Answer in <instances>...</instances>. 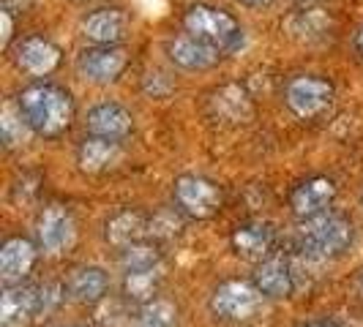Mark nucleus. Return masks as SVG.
<instances>
[{"label":"nucleus","mask_w":363,"mask_h":327,"mask_svg":"<svg viewBox=\"0 0 363 327\" xmlns=\"http://www.w3.org/2000/svg\"><path fill=\"white\" fill-rule=\"evenodd\" d=\"M17 107L22 109L33 134L44 137V139H55V137L66 134L77 115L72 93L52 82H41V79L19 91Z\"/></svg>","instance_id":"nucleus-1"},{"label":"nucleus","mask_w":363,"mask_h":327,"mask_svg":"<svg viewBox=\"0 0 363 327\" xmlns=\"http://www.w3.org/2000/svg\"><path fill=\"white\" fill-rule=\"evenodd\" d=\"M352 240H355L352 221L342 213L325 210L301 221L295 232V251L309 262H328L345 254Z\"/></svg>","instance_id":"nucleus-2"},{"label":"nucleus","mask_w":363,"mask_h":327,"mask_svg":"<svg viewBox=\"0 0 363 327\" xmlns=\"http://www.w3.org/2000/svg\"><path fill=\"white\" fill-rule=\"evenodd\" d=\"M265 294L259 292L255 281H240V278H230V281H221L213 294H211V303L208 309L216 316L218 322H227V325H249L257 322L265 311Z\"/></svg>","instance_id":"nucleus-3"},{"label":"nucleus","mask_w":363,"mask_h":327,"mask_svg":"<svg viewBox=\"0 0 363 327\" xmlns=\"http://www.w3.org/2000/svg\"><path fill=\"white\" fill-rule=\"evenodd\" d=\"M183 28L186 33L202 38L208 44L218 47L221 52H230L235 50L238 44L243 41V28L230 11L216 8V6H208V3H194L186 8L183 14Z\"/></svg>","instance_id":"nucleus-4"},{"label":"nucleus","mask_w":363,"mask_h":327,"mask_svg":"<svg viewBox=\"0 0 363 327\" xmlns=\"http://www.w3.org/2000/svg\"><path fill=\"white\" fill-rule=\"evenodd\" d=\"M284 104L301 120H323L336 104V91L325 76L298 74L284 85Z\"/></svg>","instance_id":"nucleus-5"},{"label":"nucleus","mask_w":363,"mask_h":327,"mask_svg":"<svg viewBox=\"0 0 363 327\" xmlns=\"http://www.w3.org/2000/svg\"><path fill=\"white\" fill-rule=\"evenodd\" d=\"M172 197H175V205L181 213L197 218V221L213 218L224 202L221 185L202 175H181L172 185Z\"/></svg>","instance_id":"nucleus-6"},{"label":"nucleus","mask_w":363,"mask_h":327,"mask_svg":"<svg viewBox=\"0 0 363 327\" xmlns=\"http://www.w3.org/2000/svg\"><path fill=\"white\" fill-rule=\"evenodd\" d=\"M128 63H131V54L121 44H112V47L93 44L91 50H82L77 54V74L93 85H109L123 76Z\"/></svg>","instance_id":"nucleus-7"},{"label":"nucleus","mask_w":363,"mask_h":327,"mask_svg":"<svg viewBox=\"0 0 363 327\" xmlns=\"http://www.w3.org/2000/svg\"><path fill=\"white\" fill-rule=\"evenodd\" d=\"M60 47L55 44L52 38L47 36H25L19 38L17 44L11 47V60H14V66H17L22 74H28V76H33V79H44V76H50V74L60 66Z\"/></svg>","instance_id":"nucleus-8"},{"label":"nucleus","mask_w":363,"mask_h":327,"mask_svg":"<svg viewBox=\"0 0 363 327\" xmlns=\"http://www.w3.org/2000/svg\"><path fill=\"white\" fill-rule=\"evenodd\" d=\"M36 243L47 254H63L77 237V221L63 205H47L36 218Z\"/></svg>","instance_id":"nucleus-9"},{"label":"nucleus","mask_w":363,"mask_h":327,"mask_svg":"<svg viewBox=\"0 0 363 327\" xmlns=\"http://www.w3.org/2000/svg\"><path fill=\"white\" fill-rule=\"evenodd\" d=\"M164 52L169 57V63L183 69V71H208V69H213L221 60V50L218 47L191 36V33L167 38Z\"/></svg>","instance_id":"nucleus-10"},{"label":"nucleus","mask_w":363,"mask_h":327,"mask_svg":"<svg viewBox=\"0 0 363 327\" xmlns=\"http://www.w3.org/2000/svg\"><path fill=\"white\" fill-rule=\"evenodd\" d=\"M38 314V287L6 284L0 294V327H28Z\"/></svg>","instance_id":"nucleus-11"},{"label":"nucleus","mask_w":363,"mask_h":327,"mask_svg":"<svg viewBox=\"0 0 363 327\" xmlns=\"http://www.w3.org/2000/svg\"><path fill=\"white\" fill-rule=\"evenodd\" d=\"M336 200V183L325 175H314L298 183L290 194V207L298 218H311L317 213L330 210V205Z\"/></svg>","instance_id":"nucleus-12"},{"label":"nucleus","mask_w":363,"mask_h":327,"mask_svg":"<svg viewBox=\"0 0 363 327\" xmlns=\"http://www.w3.org/2000/svg\"><path fill=\"white\" fill-rule=\"evenodd\" d=\"M230 246L238 256L249 259V262H262L273 254L276 246V229L268 221H246L238 224L230 237Z\"/></svg>","instance_id":"nucleus-13"},{"label":"nucleus","mask_w":363,"mask_h":327,"mask_svg":"<svg viewBox=\"0 0 363 327\" xmlns=\"http://www.w3.org/2000/svg\"><path fill=\"white\" fill-rule=\"evenodd\" d=\"M79 30L96 47H112L128 36V17L121 8H96L82 17Z\"/></svg>","instance_id":"nucleus-14"},{"label":"nucleus","mask_w":363,"mask_h":327,"mask_svg":"<svg viewBox=\"0 0 363 327\" xmlns=\"http://www.w3.org/2000/svg\"><path fill=\"white\" fill-rule=\"evenodd\" d=\"M85 128L93 137H104V139H115L123 142L134 131V115L126 107L115 104V101H104L96 104L85 117Z\"/></svg>","instance_id":"nucleus-15"},{"label":"nucleus","mask_w":363,"mask_h":327,"mask_svg":"<svg viewBox=\"0 0 363 327\" xmlns=\"http://www.w3.org/2000/svg\"><path fill=\"white\" fill-rule=\"evenodd\" d=\"M38 259V243L28 237H9L0 248V278L3 284L25 281Z\"/></svg>","instance_id":"nucleus-16"},{"label":"nucleus","mask_w":363,"mask_h":327,"mask_svg":"<svg viewBox=\"0 0 363 327\" xmlns=\"http://www.w3.org/2000/svg\"><path fill=\"white\" fill-rule=\"evenodd\" d=\"M255 284L268 300H281L290 297L295 289V272L287 256L271 254L268 259H262L255 270Z\"/></svg>","instance_id":"nucleus-17"},{"label":"nucleus","mask_w":363,"mask_h":327,"mask_svg":"<svg viewBox=\"0 0 363 327\" xmlns=\"http://www.w3.org/2000/svg\"><path fill=\"white\" fill-rule=\"evenodd\" d=\"M118 161H121V142H115V139H104V137H93L91 134L82 145L77 147V164L88 175L107 172Z\"/></svg>","instance_id":"nucleus-18"},{"label":"nucleus","mask_w":363,"mask_h":327,"mask_svg":"<svg viewBox=\"0 0 363 327\" xmlns=\"http://www.w3.org/2000/svg\"><path fill=\"white\" fill-rule=\"evenodd\" d=\"M109 289V275L101 268H77L69 278V297L74 303H82V306H96L107 297Z\"/></svg>","instance_id":"nucleus-19"},{"label":"nucleus","mask_w":363,"mask_h":327,"mask_svg":"<svg viewBox=\"0 0 363 327\" xmlns=\"http://www.w3.org/2000/svg\"><path fill=\"white\" fill-rule=\"evenodd\" d=\"M164 278V262L159 265H140V268H123V294L134 303H150L159 292Z\"/></svg>","instance_id":"nucleus-20"},{"label":"nucleus","mask_w":363,"mask_h":327,"mask_svg":"<svg viewBox=\"0 0 363 327\" xmlns=\"http://www.w3.org/2000/svg\"><path fill=\"white\" fill-rule=\"evenodd\" d=\"M147 221L140 210H121L107 221V240L118 248H126L131 243H140L150 237Z\"/></svg>","instance_id":"nucleus-21"},{"label":"nucleus","mask_w":363,"mask_h":327,"mask_svg":"<svg viewBox=\"0 0 363 327\" xmlns=\"http://www.w3.org/2000/svg\"><path fill=\"white\" fill-rule=\"evenodd\" d=\"M213 104H216V115H221L224 120H246L252 115V101L238 85L221 88L213 98Z\"/></svg>","instance_id":"nucleus-22"},{"label":"nucleus","mask_w":363,"mask_h":327,"mask_svg":"<svg viewBox=\"0 0 363 327\" xmlns=\"http://www.w3.org/2000/svg\"><path fill=\"white\" fill-rule=\"evenodd\" d=\"M30 131H33V128H30V123L25 120L22 109L11 107V104L3 107V115H0V134H3V145L9 147V150L25 145Z\"/></svg>","instance_id":"nucleus-23"},{"label":"nucleus","mask_w":363,"mask_h":327,"mask_svg":"<svg viewBox=\"0 0 363 327\" xmlns=\"http://www.w3.org/2000/svg\"><path fill=\"white\" fill-rule=\"evenodd\" d=\"M181 325V314L169 300H150L143 306L134 327H178Z\"/></svg>","instance_id":"nucleus-24"},{"label":"nucleus","mask_w":363,"mask_h":327,"mask_svg":"<svg viewBox=\"0 0 363 327\" xmlns=\"http://www.w3.org/2000/svg\"><path fill=\"white\" fill-rule=\"evenodd\" d=\"M325 25H328V17L323 8H306V11H301V14H295L290 22V30L298 36L303 38H317L325 33Z\"/></svg>","instance_id":"nucleus-25"},{"label":"nucleus","mask_w":363,"mask_h":327,"mask_svg":"<svg viewBox=\"0 0 363 327\" xmlns=\"http://www.w3.org/2000/svg\"><path fill=\"white\" fill-rule=\"evenodd\" d=\"M240 6H246V8H268L273 0H238Z\"/></svg>","instance_id":"nucleus-26"},{"label":"nucleus","mask_w":363,"mask_h":327,"mask_svg":"<svg viewBox=\"0 0 363 327\" xmlns=\"http://www.w3.org/2000/svg\"><path fill=\"white\" fill-rule=\"evenodd\" d=\"M301 327H339L336 322H330V319H311V322H306V325Z\"/></svg>","instance_id":"nucleus-27"},{"label":"nucleus","mask_w":363,"mask_h":327,"mask_svg":"<svg viewBox=\"0 0 363 327\" xmlns=\"http://www.w3.org/2000/svg\"><path fill=\"white\" fill-rule=\"evenodd\" d=\"M355 52H358V57L363 60V28L358 30V36H355Z\"/></svg>","instance_id":"nucleus-28"},{"label":"nucleus","mask_w":363,"mask_h":327,"mask_svg":"<svg viewBox=\"0 0 363 327\" xmlns=\"http://www.w3.org/2000/svg\"><path fill=\"white\" fill-rule=\"evenodd\" d=\"M358 294L363 297V270H361V275H358Z\"/></svg>","instance_id":"nucleus-29"},{"label":"nucleus","mask_w":363,"mask_h":327,"mask_svg":"<svg viewBox=\"0 0 363 327\" xmlns=\"http://www.w3.org/2000/svg\"><path fill=\"white\" fill-rule=\"evenodd\" d=\"M295 3H301V6H311V3H320V0H295Z\"/></svg>","instance_id":"nucleus-30"},{"label":"nucleus","mask_w":363,"mask_h":327,"mask_svg":"<svg viewBox=\"0 0 363 327\" xmlns=\"http://www.w3.org/2000/svg\"><path fill=\"white\" fill-rule=\"evenodd\" d=\"M361 207H363V191H361Z\"/></svg>","instance_id":"nucleus-31"}]
</instances>
